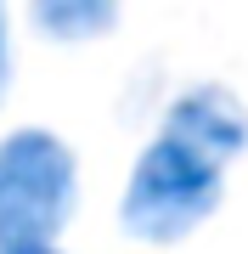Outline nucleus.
<instances>
[{"label":"nucleus","mask_w":248,"mask_h":254,"mask_svg":"<svg viewBox=\"0 0 248 254\" xmlns=\"http://www.w3.org/2000/svg\"><path fill=\"white\" fill-rule=\"evenodd\" d=\"M214 203H220V158H209L198 147H186L181 136L158 130L147 141V153L136 158V170H130L119 220L141 243H175Z\"/></svg>","instance_id":"f257e3e1"},{"label":"nucleus","mask_w":248,"mask_h":254,"mask_svg":"<svg viewBox=\"0 0 248 254\" xmlns=\"http://www.w3.org/2000/svg\"><path fill=\"white\" fill-rule=\"evenodd\" d=\"M74 209V153L51 130H11L0 141V249L51 243Z\"/></svg>","instance_id":"f03ea898"},{"label":"nucleus","mask_w":248,"mask_h":254,"mask_svg":"<svg viewBox=\"0 0 248 254\" xmlns=\"http://www.w3.org/2000/svg\"><path fill=\"white\" fill-rule=\"evenodd\" d=\"M164 136H181L186 147L226 164L248 147V108L231 91H220V85H192L186 96H175V108L164 119Z\"/></svg>","instance_id":"7ed1b4c3"},{"label":"nucleus","mask_w":248,"mask_h":254,"mask_svg":"<svg viewBox=\"0 0 248 254\" xmlns=\"http://www.w3.org/2000/svg\"><path fill=\"white\" fill-rule=\"evenodd\" d=\"M34 23L56 40H85L113 28V6L107 0H51V6H34Z\"/></svg>","instance_id":"20e7f679"},{"label":"nucleus","mask_w":248,"mask_h":254,"mask_svg":"<svg viewBox=\"0 0 248 254\" xmlns=\"http://www.w3.org/2000/svg\"><path fill=\"white\" fill-rule=\"evenodd\" d=\"M0 254H62L56 243H11V249H0Z\"/></svg>","instance_id":"39448f33"},{"label":"nucleus","mask_w":248,"mask_h":254,"mask_svg":"<svg viewBox=\"0 0 248 254\" xmlns=\"http://www.w3.org/2000/svg\"><path fill=\"white\" fill-rule=\"evenodd\" d=\"M6 73H11V57H6V17H0V91H6Z\"/></svg>","instance_id":"423d86ee"}]
</instances>
